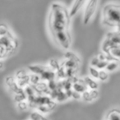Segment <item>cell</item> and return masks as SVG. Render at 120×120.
<instances>
[{"label":"cell","instance_id":"4fadbf2b","mask_svg":"<svg viewBox=\"0 0 120 120\" xmlns=\"http://www.w3.org/2000/svg\"><path fill=\"white\" fill-rule=\"evenodd\" d=\"M48 67H49V68L51 69L53 72H55L56 71H58V69L60 68L61 64L58 62V60L55 59V58H52V59H50L49 61Z\"/></svg>","mask_w":120,"mask_h":120},{"label":"cell","instance_id":"ffe728a7","mask_svg":"<svg viewBox=\"0 0 120 120\" xmlns=\"http://www.w3.org/2000/svg\"><path fill=\"white\" fill-rule=\"evenodd\" d=\"M9 31L10 30L5 23H0V37L8 35Z\"/></svg>","mask_w":120,"mask_h":120},{"label":"cell","instance_id":"484cf974","mask_svg":"<svg viewBox=\"0 0 120 120\" xmlns=\"http://www.w3.org/2000/svg\"><path fill=\"white\" fill-rule=\"evenodd\" d=\"M55 76L58 77L59 79H66V75H65V68L63 66L60 67V68L58 71L55 72Z\"/></svg>","mask_w":120,"mask_h":120},{"label":"cell","instance_id":"d6986e66","mask_svg":"<svg viewBox=\"0 0 120 120\" xmlns=\"http://www.w3.org/2000/svg\"><path fill=\"white\" fill-rule=\"evenodd\" d=\"M8 56H10V55H9V53L8 51L7 47L0 45V60L5 59Z\"/></svg>","mask_w":120,"mask_h":120},{"label":"cell","instance_id":"f546056e","mask_svg":"<svg viewBox=\"0 0 120 120\" xmlns=\"http://www.w3.org/2000/svg\"><path fill=\"white\" fill-rule=\"evenodd\" d=\"M47 86H48V89L49 90V91H53V90H56L58 88V84L54 80L49 81L47 82Z\"/></svg>","mask_w":120,"mask_h":120},{"label":"cell","instance_id":"277c9868","mask_svg":"<svg viewBox=\"0 0 120 120\" xmlns=\"http://www.w3.org/2000/svg\"><path fill=\"white\" fill-rule=\"evenodd\" d=\"M87 0H74L72 3V6L70 8L69 12V15L71 17L76 16L82 8H84L85 4H86Z\"/></svg>","mask_w":120,"mask_h":120},{"label":"cell","instance_id":"e0dca14e","mask_svg":"<svg viewBox=\"0 0 120 120\" xmlns=\"http://www.w3.org/2000/svg\"><path fill=\"white\" fill-rule=\"evenodd\" d=\"M27 100V96L25 94V92H22V93L18 94H14L13 95V100L15 103H19V102L24 101V100Z\"/></svg>","mask_w":120,"mask_h":120},{"label":"cell","instance_id":"9c48e42d","mask_svg":"<svg viewBox=\"0 0 120 120\" xmlns=\"http://www.w3.org/2000/svg\"><path fill=\"white\" fill-rule=\"evenodd\" d=\"M48 66H44V65H31L29 67V70L34 74H36V75L40 76L44 72H45L46 69H48Z\"/></svg>","mask_w":120,"mask_h":120},{"label":"cell","instance_id":"5bb4252c","mask_svg":"<svg viewBox=\"0 0 120 120\" xmlns=\"http://www.w3.org/2000/svg\"><path fill=\"white\" fill-rule=\"evenodd\" d=\"M61 66L64 68H73V69H77L79 67V64H77L76 62L72 61V60L69 59H65L64 62L61 64Z\"/></svg>","mask_w":120,"mask_h":120},{"label":"cell","instance_id":"52a82bcc","mask_svg":"<svg viewBox=\"0 0 120 120\" xmlns=\"http://www.w3.org/2000/svg\"><path fill=\"white\" fill-rule=\"evenodd\" d=\"M83 81L88 90H98L99 84L96 80L91 78L90 77H85L83 78Z\"/></svg>","mask_w":120,"mask_h":120},{"label":"cell","instance_id":"ac0fdd59","mask_svg":"<svg viewBox=\"0 0 120 120\" xmlns=\"http://www.w3.org/2000/svg\"><path fill=\"white\" fill-rule=\"evenodd\" d=\"M29 77H30V85L31 86H35L36 84H38L39 82H40V77L39 75H36V74H29Z\"/></svg>","mask_w":120,"mask_h":120},{"label":"cell","instance_id":"2e32d148","mask_svg":"<svg viewBox=\"0 0 120 120\" xmlns=\"http://www.w3.org/2000/svg\"><path fill=\"white\" fill-rule=\"evenodd\" d=\"M57 90H58V92H57L56 98H55V100H56L57 101L64 102V101H65V100H67L68 99L67 97V95H66L64 90H60V89H58V88H57Z\"/></svg>","mask_w":120,"mask_h":120},{"label":"cell","instance_id":"7c38bea8","mask_svg":"<svg viewBox=\"0 0 120 120\" xmlns=\"http://www.w3.org/2000/svg\"><path fill=\"white\" fill-rule=\"evenodd\" d=\"M64 58L65 59H69V60H72L74 62H76L77 64H80L81 63V59L75 53L72 51H67L64 53Z\"/></svg>","mask_w":120,"mask_h":120},{"label":"cell","instance_id":"cb8c5ba5","mask_svg":"<svg viewBox=\"0 0 120 120\" xmlns=\"http://www.w3.org/2000/svg\"><path fill=\"white\" fill-rule=\"evenodd\" d=\"M109 54L111 56H113L114 58L118 60L119 58V56H120V47L119 46H116L114 48H113L109 52Z\"/></svg>","mask_w":120,"mask_h":120},{"label":"cell","instance_id":"836d02e7","mask_svg":"<svg viewBox=\"0 0 120 120\" xmlns=\"http://www.w3.org/2000/svg\"><path fill=\"white\" fill-rule=\"evenodd\" d=\"M81 97H82V94L77 93V92L72 90V95H71V98H73L75 100H81Z\"/></svg>","mask_w":120,"mask_h":120},{"label":"cell","instance_id":"44dd1931","mask_svg":"<svg viewBox=\"0 0 120 120\" xmlns=\"http://www.w3.org/2000/svg\"><path fill=\"white\" fill-rule=\"evenodd\" d=\"M17 108L19 111H26L29 109V105L27 100H24V101L19 102L17 104Z\"/></svg>","mask_w":120,"mask_h":120},{"label":"cell","instance_id":"e575fe53","mask_svg":"<svg viewBox=\"0 0 120 120\" xmlns=\"http://www.w3.org/2000/svg\"><path fill=\"white\" fill-rule=\"evenodd\" d=\"M96 57L98 58V59L100 60V61H106V60H105V54L104 53H100Z\"/></svg>","mask_w":120,"mask_h":120},{"label":"cell","instance_id":"3957f363","mask_svg":"<svg viewBox=\"0 0 120 120\" xmlns=\"http://www.w3.org/2000/svg\"><path fill=\"white\" fill-rule=\"evenodd\" d=\"M99 0H87L86 4L84 6L83 18H82L84 25L89 24L92 20L96 12Z\"/></svg>","mask_w":120,"mask_h":120},{"label":"cell","instance_id":"83f0119b","mask_svg":"<svg viewBox=\"0 0 120 120\" xmlns=\"http://www.w3.org/2000/svg\"><path fill=\"white\" fill-rule=\"evenodd\" d=\"M5 85L7 86L8 88H9V87L11 86H12L13 84L16 83V80H15V77H12V76H8V77H7L5 78Z\"/></svg>","mask_w":120,"mask_h":120},{"label":"cell","instance_id":"4316f807","mask_svg":"<svg viewBox=\"0 0 120 120\" xmlns=\"http://www.w3.org/2000/svg\"><path fill=\"white\" fill-rule=\"evenodd\" d=\"M89 73H90V77L91 78L95 79H98V76H99V70H97L95 68L93 67H90L89 68Z\"/></svg>","mask_w":120,"mask_h":120},{"label":"cell","instance_id":"1f68e13d","mask_svg":"<svg viewBox=\"0 0 120 120\" xmlns=\"http://www.w3.org/2000/svg\"><path fill=\"white\" fill-rule=\"evenodd\" d=\"M36 109H38L39 113H40L41 114H45V113H48L49 112L46 105H38Z\"/></svg>","mask_w":120,"mask_h":120},{"label":"cell","instance_id":"30bf717a","mask_svg":"<svg viewBox=\"0 0 120 120\" xmlns=\"http://www.w3.org/2000/svg\"><path fill=\"white\" fill-rule=\"evenodd\" d=\"M105 38L109 39V40H111L113 44L115 45H119V42H120V37H119V33L118 31H110L108 32L106 35Z\"/></svg>","mask_w":120,"mask_h":120},{"label":"cell","instance_id":"ba28073f","mask_svg":"<svg viewBox=\"0 0 120 120\" xmlns=\"http://www.w3.org/2000/svg\"><path fill=\"white\" fill-rule=\"evenodd\" d=\"M55 72H53L51 69L48 68L40 76V80L41 81H45V82H49V81L54 80L55 79Z\"/></svg>","mask_w":120,"mask_h":120},{"label":"cell","instance_id":"603a6c76","mask_svg":"<svg viewBox=\"0 0 120 120\" xmlns=\"http://www.w3.org/2000/svg\"><path fill=\"white\" fill-rule=\"evenodd\" d=\"M109 78V72L105 70H100L99 71V76L98 79L101 82H106Z\"/></svg>","mask_w":120,"mask_h":120},{"label":"cell","instance_id":"8992f818","mask_svg":"<svg viewBox=\"0 0 120 120\" xmlns=\"http://www.w3.org/2000/svg\"><path fill=\"white\" fill-rule=\"evenodd\" d=\"M116 46H119V45H115V44H113V42L109 40V39L105 38V40H103V43H102V45H101L102 53H105V54H106V53H109L110 50Z\"/></svg>","mask_w":120,"mask_h":120},{"label":"cell","instance_id":"4dcf8cb0","mask_svg":"<svg viewBox=\"0 0 120 120\" xmlns=\"http://www.w3.org/2000/svg\"><path fill=\"white\" fill-rule=\"evenodd\" d=\"M107 64H108L107 61H100V62L98 63V64L96 65V67H95V68L99 71L105 70V68H106Z\"/></svg>","mask_w":120,"mask_h":120},{"label":"cell","instance_id":"9a60e30c","mask_svg":"<svg viewBox=\"0 0 120 120\" xmlns=\"http://www.w3.org/2000/svg\"><path fill=\"white\" fill-rule=\"evenodd\" d=\"M118 68V61H112V62L108 63L106 68H105V71L108 72H110L117 70Z\"/></svg>","mask_w":120,"mask_h":120},{"label":"cell","instance_id":"f1b7e54d","mask_svg":"<svg viewBox=\"0 0 120 120\" xmlns=\"http://www.w3.org/2000/svg\"><path fill=\"white\" fill-rule=\"evenodd\" d=\"M42 116H43V114L39 113L38 111H34L30 113V120H41Z\"/></svg>","mask_w":120,"mask_h":120},{"label":"cell","instance_id":"d590c367","mask_svg":"<svg viewBox=\"0 0 120 120\" xmlns=\"http://www.w3.org/2000/svg\"><path fill=\"white\" fill-rule=\"evenodd\" d=\"M4 68V63L2 62V60H0V70Z\"/></svg>","mask_w":120,"mask_h":120},{"label":"cell","instance_id":"8fae6325","mask_svg":"<svg viewBox=\"0 0 120 120\" xmlns=\"http://www.w3.org/2000/svg\"><path fill=\"white\" fill-rule=\"evenodd\" d=\"M106 120H120V112L118 109H113L107 113Z\"/></svg>","mask_w":120,"mask_h":120},{"label":"cell","instance_id":"7402d4cb","mask_svg":"<svg viewBox=\"0 0 120 120\" xmlns=\"http://www.w3.org/2000/svg\"><path fill=\"white\" fill-rule=\"evenodd\" d=\"M27 75H28V73H27L25 69H20V70H18L16 72L14 77H15V80H20V79H22L25 77H26Z\"/></svg>","mask_w":120,"mask_h":120},{"label":"cell","instance_id":"d4e9b609","mask_svg":"<svg viewBox=\"0 0 120 120\" xmlns=\"http://www.w3.org/2000/svg\"><path fill=\"white\" fill-rule=\"evenodd\" d=\"M0 45L5 46L7 48L10 45V37H9L8 34L6 36L0 37Z\"/></svg>","mask_w":120,"mask_h":120},{"label":"cell","instance_id":"d6a6232c","mask_svg":"<svg viewBox=\"0 0 120 120\" xmlns=\"http://www.w3.org/2000/svg\"><path fill=\"white\" fill-rule=\"evenodd\" d=\"M99 62H100V60L98 59V58H97L96 56L93 57V58H91V60H90V67L95 68Z\"/></svg>","mask_w":120,"mask_h":120},{"label":"cell","instance_id":"6da1fadb","mask_svg":"<svg viewBox=\"0 0 120 120\" xmlns=\"http://www.w3.org/2000/svg\"><path fill=\"white\" fill-rule=\"evenodd\" d=\"M71 17L68 8L59 3H53L48 16V26L51 35L70 32Z\"/></svg>","mask_w":120,"mask_h":120},{"label":"cell","instance_id":"5b68a950","mask_svg":"<svg viewBox=\"0 0 120 120\" xmlns=\"http://www.w3.org/2000/svg\"><path fill=\"white\" fill-rule=\"evenodd\" d=\"M99 97L98 90H86L82 94V100L85 102H92Z\"/></svg>","mask_w":120,"mask_h":120},{"label":"cell","instance_id":"7a4b0ae2","mask_svg":"<svg viewBox=\"0 0 120 120\" xmlns=\"http://www.w3.org/2000/svg\"><path fill=\"white\" fill-rule=\"evenodd\" d=\"M120 21L119 5L108 4L102 9V24L105 26L115 28L118 27Z\"/></svg>","mask_w":120,"mask_h":120},{"label":"cell","instance_id":"8d00e7d4","mask_svg":"<svg viewBox=\"0 0 120 120\" xmlns=\"http://www.w3.org/2000/svg\"><path fill=\"white\" fill-rule=\"evenodd\" d=\"M41 120H49V119L47 117H45V116H44V115H43V116H42V118H41Z\"/></svg>","mask_w":120,"mask_h":120}]
</instances>
